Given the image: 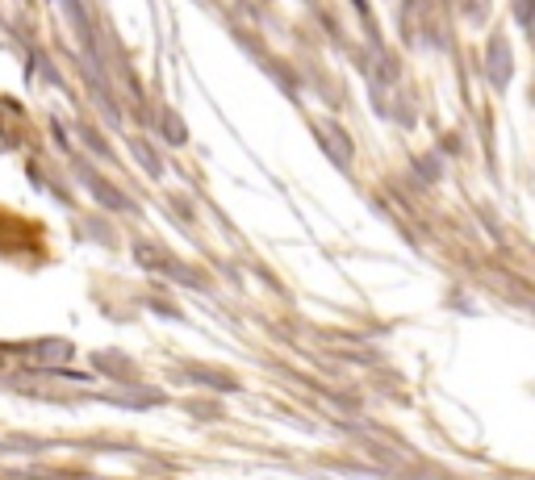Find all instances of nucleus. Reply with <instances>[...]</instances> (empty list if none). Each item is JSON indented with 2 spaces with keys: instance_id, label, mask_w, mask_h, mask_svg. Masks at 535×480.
<instances>
[]
</instances>
